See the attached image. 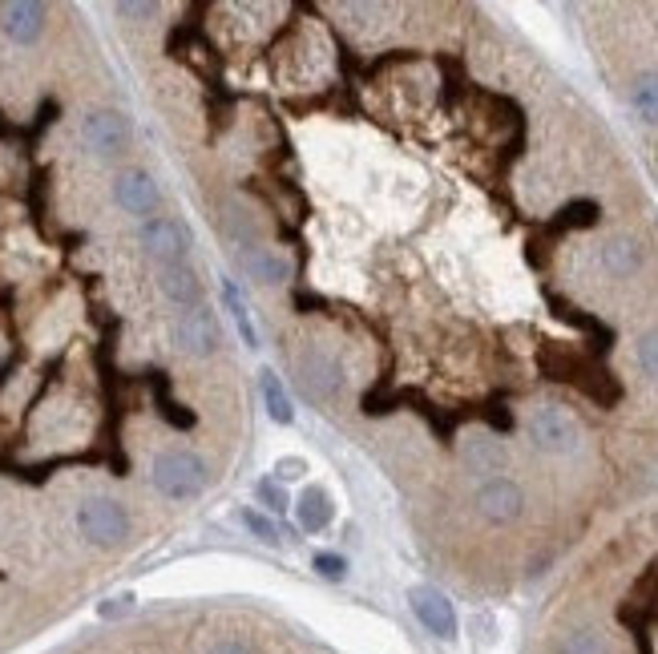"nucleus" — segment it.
Listing matches in <instances>:
<instances>
[{"label":"nucleus","mask_w":658,"mask_h":654,"mask_svg":"<svg viewBox=\"0 0 658 654\" xmlns=\"http://www.w3.org/2000/svg\"><path fill=\"white\" fill-rule=\"evenodd\" d=\"M602 626V622H598ZM606 630V654H658V562H650L630 590L614 602Z\"/></svg>","instance_id":"f257e3e1"},{"label":"nucleus","mask_w":658,"mask_h":654,"mask_svg":"<svg viewBox=\"0 0 658 654\" xmlns=\"http://www.w3.org/2000/svg\"><path fill=\"white\" fill-rule=\"evenodd\" d=\"M598 218H602V206L598 202H590V198H574V202H566L550 223H545L533 239H529V263L533 267H545V251H550V243H558L566 231H590V227H598Z\"/></svg>","instance_id":"f03ea898"},{"label":"nucleus","mask_w":658,"mask_h":654,"mask_svg":"<svg viewBox=\"0 0 658 654\" xmlns=\"http://www.w3.org/2000/svg\"><path fill=\"white\" fill-rule=\"evenodd\" d=\"M138 243L142 251L158 263V267H178L186 263V251H190V231L170 214H154L138 227Z\"/></svg>","instance_id":"7ed1b4c3"},{"label":"nucleus","mask_w":658,"mask_h":654,"mask_svg":"<svg viewBox=\"0 0 658 654\" xmlns=\"http://www.w3.org/2000/svg\"><path fill=\"white\" fill-rule=\"evenodd\" d=\"M529 436H533V445L541 453H574L582 445V428L578 420L558 408V404H545L529 416Z\"/></svg>","instance_id":"20e7f679"},{"label":"nucleus","mask_w":658,"mask_h":654,"mask_svg":"<svg viewBox=\"0 0 658 654\" xmlns=\"http://www.w3.org/2000/svg\"><path fill=\"white\" fill-rule=\"evenodd\" d=\"M154 485H158V493H166L174 501L198 497L206 485V465L194 453H162L154 461Z\"/></svg>","instance_id":"39448f33"},{"label":"nucleus","mask_w":658,"mask_h":654,"mask_svg":"<svg viewBox=\"0 0 658 654\" xmlns=\"http://www.w3.org/2000/svg\"><path fill=\"white\" fill-rule=\"evenodd\" d=\"M174 344L186 356H214L218 344H223V332H218V319L210 307H186L174 315Z\"/></svg>","instance_id":"423d86ee"},{"label":"nucleus","mask_w":658,"mask_h":654,"mask_svg":"<svg viewBox=\"0 0 658 654\" xmlns=\"http://www.w3.org/2000/svg\"><path fill=\"white\" fill-rule=\"evenodd\" d=\"M77 529L93 541V545H118L130 533V513L109 501V497H93L77 509Z\"/></svg>","instance_id":"0eeeda50"},{"label":"nucleus","mask_w":658,"mask_h":654,"mask_svg":"<svg viewBox=\"0 0 658 654\" xmlns=\"http://www.w3.org/2000/svg\"><path fill=\"white\" fill-rule=\"evenodd\" d=\"M81 138L97 158H114L130 146V122L118 114V109H97L81 122Z\"/></svg>","instance_id":"6e6552de"},{"label":"nucleus","mask_w":658,"mask_h":654,"mask_svg":"<svg viewBox=\"0 0 658 654\" xmlns=\"http://www.w3.org/2000/svg\"><path fill=\"white\" fill-rule=\"evenodd\" d=\"M477 513L493 525H509L525 513V493L517 481L509 477H489L481 489H477Z\"/></svg>","instance_id":"1a4fd4ad"},{"label":"nucleus","mask_w":658,"mask_h":654,"mask_svg":"<svg viewBox=\"0 0 658 654\" xmlns=\"http://www.w3.org/2000/svg\"><path fill=\"white\" fill-rule=\"evenodd\" d=\"M295 372H299V388L311 400H332L340 392V384H344V364L332 352H307Z\"/></svg>","instance_id":"9d476101"},{"label":"nucleus","mask_w":658,"mask_h":654,"mask_svg":"<svg viewBox=\"0 0 658 654\" xmlns=\"http://www.w3.org/2000/svg\"><path fill=\"white\" fill-rule=\"evenodd\" d=\"M114 198H118V206L126 214H138L142 223H146V218H154V210L162 202V194H158V186H154V178L146 170H122L114 178Z\"/></svg>","instance_id":"9b49d317"},{"label":"nucleus","mask_w":658,"mask_h":654,"mask_svg":"<svg viewBox=\"0 0 658 654\" xmlns=\"http://www.w3.org/2000/svg\"><path fill=\"white\" fill-rule=\"evenodd\" d=\"M545 299H550V307H554V311H558V315H562L566 323L582 327V332H586V336L594 340V344H590V356H594V360L602 364V360L610 356V348H614V327H606L602 319H594V315H590V311H582L578 303L562 299L558 291H545Z\"/></svg>","instance_id":"f8f14e48"},{"label":"nucleus","mask_w":658,"mask_h":654,"mask_svg":"<svg viewBox=\"0 0 658 654\" xmlns=\"http://www.w3.org/2000/svg\"><path fill=\"white\" fill-rule=\"evenodd\" d=\"M412 610L416 618L436 634V638H453L457 634V614H453V602L441 594V590H432V586H416L412 594Z\"/></svg>","instance_id":"ddd939ff"},{"label":"nucleus","mask_w":658,"mask_h":654,"mask_svg":"<svg viewBox=\"0 0 658 654\" xmlns=\"http://www.w3.org/2000/svg\"><path fill=\"white\" fill-rule=\"evenodd\" d=\"M239 267L247 271V279H255V283H263V287H279V283H287V259L279 255V251H271V247H239Z\"/></svg>","instance_id":"4468645a"},{"label":"nucleus","mask_w":658,"mask_h":654,"mask_svg":"<svg viewBox=\"0 0 658 654\" xmlns=\"http://www.w3.org/2000/svg\"><path fill=\"white\" fill-rule=\"evenodd\" d=\"M138 376H142V384L150 388V396H154V404H158V416H162L170 428H194V412L170 396V376H166L162 368H146V372H138Z\"/></svg>","instance_id":"2eb2a0df"},{"label":"nucleus","mask_w":658,"mask_h":654,"mask_svg":"<svg viewBox=\"0 0 658 654\" xmlns=\"http://www.w3.org/2000/svg\"><path fill=\"white\" fill-rule=\"evenodd\" d=\"M45 5H33V0H13L5 5V33L17 41V45H33L41 33H45Z\"/></svg>","instance_id":"dca6fc26"},{"label":"nucleus","mask_w":658,"mask_h":654,"mask_svg":"<svg viewBox=\"0 0 658 654\" xmlns=\"http://www.w3.org/2000/svg\"><path fill=\"white\" fill-rule=\"evenodd\" d=\"M158 287H162V295H166L170 303H178L182 311H186V307H202V279H198L186 263H178V267H158Z\"/></svg>","instance_id":"f3484780"},{"label":"nucleus","mask_w":658,"mask_h":654,"mask_svg":"<svg viewBox=\"0 0 658 654\" xmlns=\"http://www.w3.org/2000/svg\"><path fill=\"white\" fill-rule=\"evenodd\" d=\"M598 259H602V267H606L614 279H626V275H634V271L642 267V247H638L630 235H618V239H606V243H602Z\"/></svg>","instance_id":"a211bd4d"},{"label":"nucleus","mask_w":658,"mask_h":654,"mask_svg":"<svg viewBox=\"0 0 658 654\" xmlns=\"http://www.w3.org/2000/svg\"><path fill=\"white\" fill-rule=\"evenodd\" d=\"M465 461H469L473 473H501L509 453H505L501 441H493L489 432H477V436H469V441H465Z\"/></svg>","instance_id":"6ab92c4d"},{"label":"nucleus","mask_w":658,"mask_h":654,"mask_svg":"<svg viewBox=\"0 0 658 654\" xmlns=\"http://www.w3.org/2000/svg\"><path fill=\"white\" fill-rule=\"evenodd\" d=\"M295 517H299V525L307 529V533H319V529H327L332 525V517H336V509H332V497H327L323 489H303V497H299V505H295Z\"/></svg>","instance_id":"aec40b11"},{"label":"nucleus","mask_w":658,"mask_h":654,"mask_svg":"<svg viewBox=\"0 0 658 654\" xmlns=\"http://www.w3.org/2000/svg\"><path fill=\"white\" fill-rule=\"evenodd\" d=\"M259 384H263V404H267V416H271L275 424H291V420H295V408H291V396L283 392L279 376H275L271 368H263V372H259Z\"/></svg>","instance_id":"412c9836"},{"label":"nucleus","mask_w":658,"mask_h":654,"mask_svg":"<svg viewBox=\"0 0 658 654\" xmlns=\"http://www.w3.org/2000/svg\"><path fill=\"white\" fill-rule=\"evenodd\" d=\"M630 105H634V114L650 126H658V73H642L630 89Z\"/></svg>","instance_id":"4be33fe9"},{"label":"nucleus","mask_w":658,"mask_h":654,"mask_svg":"<svg viewBox=\"0 0 658 654\" xmlns=\"http://www.w3.org/2000/svg\"><path fill=\"white\" fill-rule=\"evenodd\" d=\"M45 206H49V166H37L29 178V210H33V223L41 235H49L45 227Z\"/></svg>","instance_id":"5701e85b"},{"label":"nucleus","mask_w":658,"mask_h":654,"mask_svg":"<svg viewBox=\"0 0 658 654\" xmlns=\"http://www.w3.org/2000/svg\"><path fill=\"white\" fill-rule=\"evenodd\" d=\"M223 299H227V307H231V315H235V323H239V332H243L247 348H259V332H255V323H251V315H247V307H243L235 283H223Z\"/></svg>","instance_id":"b1692460"},{"label":"nucleus","mask_w":658,"mask_h":654,"mask_svg":"<svg viewBox=\"0 0 658 654\" xmlns=\"http://www.w3.org/2000/svg\"><path fill=\"white\" fill-rule=\"evenodd\" d=\"M57 114H61V105H57L53 97H45V101L37 105V118H33V126L25 130V146H29V150H37V142L45 138V130L57 122Z\"/></svg>","instance_id":"393cba45"},{"label":"nucleus","mask_w":658,"mask_h":654,"mask_svg":"<svg viewBox=\"0 0 658 654\" xmlns=\"http://www.w3.org/2000/svg\"><path fill=\"white\" fill-rule=\"evenodd\" d=\"M239 521H243V525H247V529L259 537V541H267V545H279V525H275V521H267L263 513H255V509H243V513H239Z\"/></svg>","instance_id":"a878e982"},{"label":"nucleus","mask_w":658,"mask_h":654,"mask_svg":"<svg viewBox=\"0 0 658 654\" xmlns=\"http://www.w3.org/2000/svg\"><path fill=\"white\" fill-rule=\"evenodd\" d=\"M227 231H231V239L239 247H255L259 243V223H255V218H247V214H231L227 218Z\"/></svg>","instance_id":"bb28decb"},{"label":"nucleus","mask_w":658,"mask_h":654,"mask_svg":"<svg viewBox=\"0 0 658 654\" xmlns=\"http://www.w3.org/2000/svg\"><path fill=\"white\" fill-rule=\"evenodd\" d=\"M255 493H259V501H263L271 513H287V493H283V485H279V481H271V477H267V481H259V485H255Z\"/></svg>","instance_id":"cd10ccee"},{"label":"nucleus","mask_w":658,"mask_h":654,"mask_svg":"<svg viewBox=\"0 0 658 654\" xmlns=\"http://www.w3.org/2000/svg\"><path fill=\"white\" fill-rule=\"evenodd\" d=\"M638 364H642L646 376L658 380V332H646V336L638 340Z\"/></svg>","instance_id":"c85d7f7f"},{"label":"nucleus","mask_w":658,"mask_h":654,"mask_svg":"<svg viewBox=\"0 0 658 654\" xmlns=\"http://www.w3.org/2000/svg\"><path fill=\"white\" fill-rule=\"evenodd\" d=\"M307 473V461L303 457H279L275 461V481H299Z\"/></svg>","instance_id":"c756f323"},{"label":"nucleus","mask_w":658,"mask_h":654,"mask_svg":"<svg viewBox=\"0 0 658 654\" xmlns=\"http://www.w3.org/2000/svg\"><path fill=\"white\" fill-rule=\"evenodd\" d=\"M315 570H319L323 578H344V574H348V562H344L340 554H319V558H315Z\"/></svg>","instance_id":"7c9ffc66"},{"label":"nucleus","mask_w":658,"mask_h":654,"mask_svg":"<svg viewBox=\"0 0 658 654\" xmlns=\"http://www.w3.org/2000/svg\"><path fill=\"white\" fill-rule=\"evenodd\" d=\"M154 9L158 5H150V0H146V5H118L122 17H154Z\"/></svg>","instance_id":"2f4dec72"}]
</instances>
